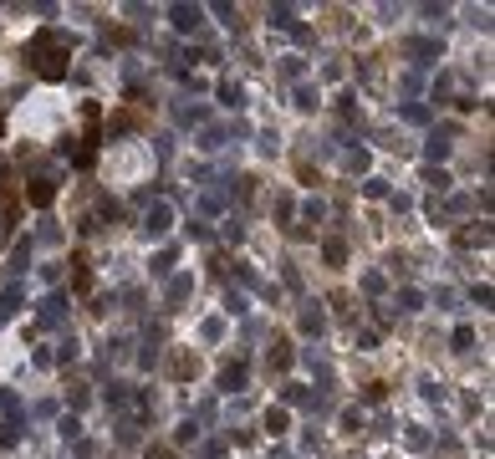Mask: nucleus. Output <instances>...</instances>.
Instances as JSON below:
<instances>
[{"label": "nucleus", "instance_id": "2", "mask_svg": "<svg viewBox=\"0 0 495 459\" xmlns=\"http://www.w3.org/2000/svg\"><path fill=\"white\" fill-rule=\"evenodd\" d=\"M26 200H31V204H51V200H56V189H51L47 179H31V184H26Z\"/></svg>", "mask_w": 495, "mask_h": 459}, {"label": "nucleus", "instance_id": "1", "mask_svg": "<svg viewBox=\"0 0 495 459\" xmlns=\"http://www.w3.org/2000/svg\"><path fill=\"white\" fill-rule=\"evenodd\" d=\"M26 56H31V67H36L41 77H47V82H56V77H67L72 47H67V36H56V31H41V36H31Z\"/></svg>", "mask_w": 495, "mask_h": 459}]
</instances>
